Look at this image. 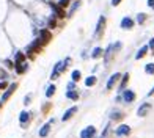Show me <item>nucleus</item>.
<instances>
[{
    "label": "nucleus",
    "instance_id": "obj_28",
    "mask_svg": "<svg viewBox=\"0 0 154 138\" xmlns=\"http://www.w3.org/2000/svg\"><path fill=\"white\" fill-rule=\"evenodd\" d=\"M49 27H51V28H53V27H55V19H49Z\"/></svg>",
    "mask_w": 154,
    "mask_h": 138
},
{
    "label": "nucleus",
    "instance_id": "obj_14",
    "mask_svg": "<svg viewBox=\"0 0 154 138\" xmlns=\"http://www.w3.org/2000/svg\"><path fill=\"white\" fill-rule=\"evenodd\" d=\"M51 6L55 9V13H57V16H58V18H65V9H63L60 5H53V3H51Z\"/></svg>",
    "mask_w": 154,
    "mask_h": 138
},
{
    "label": "nucleus",
    "instance_id": "obj_9",
    "mask_svg": "<svg viewBox=\"0 0 154 138\" xmlns=\"http://www.w3.org/2000/svg\"><path fill=\"white\" fill-rule=\"evenodd\" d=\"M74 113H77V107H71L69 110H66V112H65V115L61 116V119H63V121H68L69 118L74 116Z\"/></svg>",
    "mask_w": 154,
    "mask_h": 138
},
{
    "label": "nucleus",
    "instance_id": "obj_33",
    "mask_svg": "<svg viewBox=\"0 0 154 138\" xmlns=\"http://www.w3.org/2000/svg\"><path fill=\"white\" fill-rule=\"evenodd\" d=\"M153 94H154V86H153V90H151V91L148 93V96H153Z\"/></svg>",
    "mask_w": 154,
    "mask_h": 138
},
{
    "label": "nucleus",
    "instance_id": "obj_15",
    "mask_svg": "<svg viewBox=\"0 0 154 138\" xmlns=\"http://www.w3.org/2000/svg\"><path fill=\"white\" fill-rule=\"evenodd\" d=\"M66 97H68V99H72V100H77L79 99V93L74 91V90H69V91L66 93Z\"/></svg>",
    "mask_w": 154,
    "mask_h": 138
},
{
    "label": "nucleus",
    "instance_id": "obj_10",
    "mask_svg": "<svg viewBox=\"0 0 154 138\" xmlns=\"http://www.w3.org/2000/svg\"><path fill=\"white\" fill-rule=\"evenodd\" d=\"M134 27V21L130 18H124L121 21V28H124V30H129V28H132Z\"/></svg>",
    "mask_w": 154,
    "mask_h": 138
},
{
    "label": "nucleus",
    "instance_id": "obj_12",
    "mask_svg": "<svg viewBox=\"0 0 154 138\" xmlns=\"http://www.w3.org/2000/svg\"><path fill=\"white\" fill-rule=\"evenodd\" d=\"M39 36H41V39L44 42H47V41H51V39H52V33L47 32V30H41V32H39Z\"/></svg>",
    "mask_w": 154,
    "mask_h": 138
},
{
    "label": "nucleus",
    "instance_id": "obj_7",
    "mask_svg": "<svg viewBox=\"0 0 154 138\" xmlns=\"http://www.w3.org/2000/svg\"><path fill=\"white\" fill-rule=\"evenodd\" d=\"M123 99H124V102H134V99H135V93L130 91V90H126V91L123 93Z\"/></svg>",
    "mask_w": 154,
    "mask_h": 138
},
{
    "label": "nucleus",
    "instance_id": "obj_2",
    "mask_svg": "<svg viewBox=\"0 0 154 138\" xmlns=\"http://www.w3.org/2000/svg\"><path fill=\"white\" fill-rule=\"evenodd\" d=\"M96 135V129L93 126L86 127V129H83L82 132H80V138H93Z\"/></svg>",
    "mask_w": 154,
    "mask_h": 138
},
{
    "label": "nucleus",
    "instance_id": "obj_11",
    "mask_svg": "<svg viewBox=\"0 0 154 138\" xmlns=\"http://www.w3.org/2000/svg\"><path fill=\"white\" fill-rule=\"evenodd\" d=\"M104 25H105V18H99V22H98V27H96V32H95V35L96 36H99L101 35V32L104 30Z\"/></svg>",
    "mask_w": 154,
    "mask_h": 138
},
{
    "label": "nucleus",
    "instance_id": "obj_22",
    "mask_svg": "<svg viewBox=\"0 0 154 138\" xmlns=\"http://www.w3.org/2000/svg\"><path fill=\"white\" fill-rule=\"evenodd\" d=\"M53 93H55V86H53V85L47 86V91H46V96H47V97H51Z\"/></svg>",
    "mask_w": 154,
    "mask_h": 138
},
{
    "label": "nucleus",
    "instance_id": "obj_30",
    "mask_svg": "<svg viewBox=\"0 0 154 138\" xmlns=\"http://www.w3.org/2000/svg\"><path fill=\"white\" fill-rule=\"evenodd\" d=\"M120 3H121V0H112V5L113 6H118Z\"/></svg>",
    "mask_w": 154,
    "mask_h": 138
},
{
    "label": "nucleus",
    "instance_id": "obj_27",
    "mask_svg": "<svg viewBox=\"0 0 154 138\" xmlns=\"http://www.w3.org/2000/svg\"><path fill=\"white\" fill-rule=\"evenodd\" d=\"M123 115H121V113H120V112H115V113H113V115H112V119H120V118H121Z\"/></svg>",
    "mask_w": 154,
    "mask_h": 138
},
{
    "label": "nucleus",
    "instance_id": "obj_24",
    "mask_svg": "<svg viewBox=\"0 0 154 138\" xmlns=\"http://www.w3.org/2000/svg\"><path fill=\"white\" fill-rule=\"evenodd\" d=\"M58 5L61 6V8H65V6L69 5V0H58Z\"/></svg>",
    "mask_w": 154,
    "mask_h": 138
},
{
    "label": "nucleus",
    "instance_id": "obj_1",
    "mask_svg": "<svg viewBox=\"0 0 154 138\" xmlns=\"http://www.w3.org/2000/svg\"><path fill=\"white\" fill-rule=\"evenodd\" d=\"M71 63V58H66L65 61H58L55 65V68H53V71H52V75H51V79L53 80V79H58V75H60V72L61 71H65L66 69V66Z\"/></svg>",
    "mask_w": 154,
    "mask_h": 138
},
{
    "label": "nucleus",
    "instance_id": "obj_17",
    "mask_svg": "<svg viewBox=\"0 0 154 138\" xmlns=\"http://www.w3.org/2000/svg\"><path fill=\"white\" fill-rule=\"evenodd\" d=\"M19 121H21L22 126H25V121H28V113H27V112H22L21 116H19Z\"/></svg>",
    "mask_w": 154,
    "mask_h": 138
},
{
    "label": "nucleus",
    "instance_id": "obj_32",
    "mask_svg": "<svg viewBox=\"0 0 154 138\" xmlns=\"http://www.w3.org/2000/svg\"><path fill=\"white\" fill-rule=\"evenodd\" d=\"M148 6H151V8H154V0H148Z\"/></svg>",
    "mask_w": 154,
    "mask_h": 138
},
{
    "label": "nucleus",
    "instance_id": "obj_16",
    "mask_svg": "<svg viewBox=\"0 0 154 138\" xmlns=\"http://www.w3.org/2000/svg\"><path fill=\"white\" fill-rule=\"evenodd\" d=\"M102 53H104V50L101 49V47H96V49H95V50H93V53H91V57H93V58H99V57H101V55H102Z\"/></svg>",
    "mask_w": 154,
    "mask_h": 138
},
{
    "label": "nucleus",
    "instance_id": "obj_5",
    "mask_svg": "<svg viewBox=\"0 0 154 138\" xmlns=\"http://www.w3.org/2000/svg\"><path fill=\"white\" fill-rule=\"evenodd\" d=\"M149 110H151V104L145 102L143 105H140V108H138V110H137V115H138V116H146Z\"/></svg>",
    "mask_w": 154,
    "mask_h": 138
},
{
    "label": "nucleus",
    "instance_id": "obj_18",
    "mask_svg": "<svg viewBox=\"0 0 154 138\" xmlns=\"http://www.w3.org/2000/svg\"><path fill=\"white\" fill-rule=\"evenodd\" d=\"M95 83H96V77H95V75L88 77V79L85 80V85H86V86H93Z\"/></svg>",
    "mask_w": 154,
    "mask_h": 138
},
{
    "label": "nucleus",
    "instance_id": "obj_6",
    "mask_svg": "<svg viewBox=\"0 0 154 138\" xmlns=\"http://www.w3.org/2000/svg\"><path fill=\"white\" fill-rule=\"evenodd\" d=\"M120 77H121V74H120V72L112 74V75H110V79H109V82H107V90H112V88H113V85L118 82Z\"/></svg>",
    "mask_w": 154,
    "mask_h": 138
},
{
    "label": "nucleus",
    "instance_id": "obj_25",
    "mask_svg": "<svg viewBox=\"0 0 154 138\" xmlns=\"http://www.w3.org/2000/svg\"><path fill=\"white\" fill-rule=\"evenodd\" d=\"M24 61V53H18V57H16V63H22Z\"/></svg>",
    "mask_w": 154,
    "mask_h": 138
},
{
    "label": "nucleus",
    "instance_id": "obj_8",
    "mask_svg": "<svg viewBox=\"0 0 154 138\" xmlns=\"http://www.w3.org/2000/svg\"><path fill=\"white\" fill-rule=\"evenodd\" d=\"M53 123V119L52 121H49L47 124H44V126L41 127V130H39V137L41 138H44V137H47V133H49V130H51V124Z\"/></svg>",
    "mask_w": 154,
    "mask_h": 138
},
{
    "label": "nucleus",
    "instance_id": "obj_19",
    "mask_svg": "<svg viewBox=\"0 0 154 138\" xmlns=\"http://www.w3.org/2000/svg\"><path fill=\"white\" fill-rule=\"evenodd\" d=\"M145 72L146 74H154V63H148L145 66Z\"/></svg>",
    "mask_w": 154,
    "mask_h": 138
},
{
    "label": "nucleus",
    "instance_id": "obj_20",
    "mask_svg": "<svg viewBox=\"0 0 154 138\" xmlns=\"http://www.w3.org/2000/svg\"><path fill=\"white\" fill-rule=\"evenodd\" d=\"M145 21H146V14H145V13H138V16H137V22L143 24Z\"/></svg>",
    "mask_w": 154,
    "mask_h": 138
},
{
    "label": "nucleus",
    "instance_id": "obj_31",
    "mask_svg": "<svg viewBox=\"0 0 154 138\" xmlns=\"http://www.w3.org/2000/svg\"><path fill=\"white\" fill-rule=\"evenodd\" d=\"M149 49H153V50H154V38L151 39V41H149Z\"/></svg>",
    "mask_w": 154,
    "mask_h": 138
},
{
    "label": "nucleus",
    "instance_id": "obj_29",
    "mask_svg": "<svg viewBox=\"0 0 154 138\" xmlns=\"http://www.w3.org/2000/svg\"><path fill=\"white\" fill-rule=\"evenodd\" d=\"M3 79H6V72L0 69V80H3Z\"/></svg>",
    "mask_w": 154,
    "mask_h": 138
},
{
    "label": "nucleus",
    "instance_id": "obj_13",
    "mask_svg": "<svg viewBox=\"0 0 154 138\" xmlns=\"http://www.w3.org/2000/svg\"><path fill=\"white\" fill-rule=\"evenodd\" d=\"M149 50V46H143L142 49L138 50V52H137V55H135V60H140V58H143V57L146 55V52H148Z\"/></svg>",
    "mask_w": 154,
    "mask_h": 138
},
{
    "label": "nucleus",
    "instance_id": "obj_21",
    "mask_svg": "<svg viewBox=\"0 0 154 138\" xmlns=\"http://www.w3.org/2000/svg\"><path fill=\"white\" fill-rule=\"evenodd\" d=\"M71 77H72V80H74V82H79V80H80V71H72Z\"/></svg>",
    "mask_w": 154,
    "mask_h": 138
},
{
    "label": "nucleus",
    "instance_id": "obj_23",
    "mask_svg": "<svg viewBox=\"0 0 154 138\" xmlns=\"http://www.w3.org/2000/svg\"><path fill=\"white\" fill-rule=\"evenodd\" d=\"M128 82H129V74H124V75H123V82H121V90L126 86V83H128Z\"/></svg>",
    "mask_w": 154,
    "mask_h": 138
},
{
    "label": "nucleus",
    "instance_id": "obj_3",
    "mask_svg": "<svg viewBox=\"0 0 154 138\" xmlns=\"http://www.w3.org/2000/svg\"><path fill=\"white\" fill-rule=\"evenodd\" d=\"M16 88H18V85H16V83H11V85L8 86V90H6V91L3 93V96H2V104L8 100V97L11 96L13 93H14V90H16Z\"/></svg>",
    "mask_w": 154,
    "mask_h": 138
},
{
    "label": "nucleus",
    "instance_id": "obj_26",
    "mask_svg": "<svg viewBox=\"0 0 154 138\" xmlns=\"http://www.w3.org/2000/svg\"><path fill=\"white\" fill-rule=\"evenodd\" d=\"M79 6H80V2H77V3H74V5H72V8H71V13H69V14H72V13H74L76 9L79 8Z\"/></svg>",
    "mask_w": 154,
    "mask_h": 138
},
{
    "label": "nucleus",
    "instance_id": "obj_4",
    "mask_svg": "<svg viewBox=\"0 0 154 138\" xmlns=\"http://www.w3.org/2000/svg\"><path fill=\"white\" fill-rule=\"evenodd\" d=\"M115 133H116L118 137H126V135H129V133H130V127L126 126V124H121V126L116 129Z\"/></svg>",
    "mask_w": 154,
    "mask_h": 138
}]
</instances>
